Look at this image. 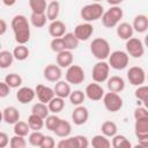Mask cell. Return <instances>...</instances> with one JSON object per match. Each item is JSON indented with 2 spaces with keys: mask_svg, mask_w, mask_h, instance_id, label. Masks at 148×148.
Here are the masks:
<instances>
[{
  "mask_svg": "<svg viewBox=\"0 0 148 148\" xmlns=\"http://www.w3.org/2000/svg\"><path fill=\"white\" fill-rule=\"evenodd\" d=\"M12 30L14 32V37L17 44H27L30 39V23L27 16L22 14H17L12 18L10 22Z\"/></svg>",
  "mask_w": 148,
  "mask_h": 148,
  "instance_id": "6da1fadb",
  "label": "cell"
},
{
  "mask_svg": "<svg viewBox=\"0 0 148 148\" xmlns=\"http://www.w3.org/2000/svg\"><path fill=\"white\" fill-rule=\"evenodd\" d=\"M104 13V7L99 2H91L83 6L80 10V16L84 22H95L102 17Z\"/></svg>",
  "mask_w": 148,
  "mask_h": 148,
  "instance_id": "7a4b0ae2",
  "label": "cell"
},
{
  "mask_svg": "<svg viewBox=\"0 0 148 148\" xmlns=\"http://www.w3.org/2000/svg\"><path fill=\"white\" fill-rule=\"evenodd\" d=\"M90 52L94 56V58H96L97 60H105L108 59L111 52V47L105 38L97 37L92 39L90 43Z\"/></svg>",
  "mask_w": 148,
  "mask_h": 148,
  "instance_id": "3957f363",
  "label": "cell"
},
{
  "mask_svg": "<svg viewBox=\"0 0 148 148\" xmlns=\"http://www.w3.org/2000/svg\"><path fill=\"white\" fill-rule=\"evenodd\" d=\"M124 16V10L120 6H111L108 10H104L101 20L105 28H114Z\"/></svg>",
  "mask_w": 148,
  "mask_h": 148,
  "instance_id": "277c9868",
  "label": "cell"
},
{
  "mask_svg": "<svg viewBox=\"0 0 148 148\" xmlns=\"http://www.w3.org/2000/svg\"><path fill=\"white\" fill-rule=\"evenodd\" d=\"M108 59H109L108 64L110 68H113L116 71L125 69L130 62V56L126 53V51H121V50H116L113 52H110Z\"/></svg>",
  "mask_w": 148,
  "mask_h": 148,
  "instance_id": "5b68a950",
  "label": "cell"
},
{
  "mask_svg": "<svg viewBox=\"0 0 148 148\" xmlns=\"http://www.w3.org/2000/svg\"><path fill=\"white\" fill-rule=\"evenodd\" d=\"M102 101L104 108L110 112H118L124 105V101L119 95V92H113V91L104 92Z\"/></svg>",
  "mask_w": 148,
  "mask_h": 148,
  "instance_id": "8992f818",
  "label": "cell"
},
{
  "mask_svg": "<svg viewBox=\"0 0 148 148\" xmlns=\"http://www.w3.org/2000/svg\"><path fill=\"white\" fill-rule=\"evenodd\" d=\"M109 75H110L109 64L105 60H98L91 69V77H92L94 82L103 83L108 80Z\"/></svg>",
  "mask_w": 148,
  "mask_h": 148,
  "instance_id": "52a82bcc",
  "label": "cell"
},
{
  "mask_svg": "<svg viewBox=\"0 0 148 148\" xmlns=\"http://www.w3.org/2000/svg\"><path fill=\"white\" fill-rule=\"evenodd\" d=\"M134 133L139 141V146L147 147L148 146V118L135 119Z\"/></svg>",
  "mask_w": 148,
  "mask_h": 148,
  "instance_id": "ba28073f",
  "label": "cell"
},
{
  "mask_svg": "<svg viewBox=\"0 0 148 148\" xmlns=\"http://www.w3.org/2000/svg\"><path fill=\"white\" fill-rule=\"evenodd\" d=\"M65 79L69 84H81L84 79H86V74L84 71L81 66L79 65H71L67 67L66 73H65Z\"/></svg>",
  "mask_w": 148,
  "mask_h": 148,
  "instance_id": "9c48e42d",
  "label": "cell"
},
{
  "mask_svg": "<svg viewBox=\"0 0 148 148\" xmlns=\"http://www.w3.org/2000/svg\"><path fill=\"white\" fill-rule=\"evenodd\" d=\"M125 47H126V53L132 58L138 59L145 54V45H143L142 40L136 37L128 38L126 40Z\"/></svg>",
  "mask_w": 148,
  "mask_h": 148,
  "instance_id": "30bf717a",
  "label": "cell"
},
{
  "mask_svg": "<svg viewBox=\"0 0 148 148\" xmlns=\"http://www.w3.org/2000/svg\"><path fill=\"white\" fill-rule=\"evenodd\" d=\"M127 79L132 86H141L146 82V72L140 66H132L127 71Z\"/></svg>",
  "mask_w": 148,
  "mask_h": 148,
  "instance_id": "8fae6325",
  "label": "cell"
},
{
  "mask_svg": "<svg viewBox=\"0 0 148 148\" xmlns=\"http://www.w3.org/2000/svg\"><path fill=\"white\" fill-rule=\"evenodd\" d=\"M73 34L75 35V37L80 42H86V40H88L92 36V34H94V27L89 22H83V23L77 24L74 28V32Z\"/></svg>",
  "mask_w": 148,
  "mask_h": 148,
  "instance_id": "7c38bea8",
  "label": "cell"
},
{
  "mask_svg": "<svg viewBox=\"0 0 148 148\" xmlns=\"http://www.w3.org/2000/svg\"><path fill=\"white\" fill-rule=\"evenodd\" d=\"M43 76L46 81L49 82H53L56 83L57 81H59L62 76V71L61 67H59L56 64H49L44 67L43 69Z\"/></svg>",
  "mask_w": 148,
  "mask_h": 148,
  "instance_id": "4fadbf2b",
  "label": "cell"
},
{
  "mask_svg": "<svg viewBox=\"0 0 148 148\" xmlns=\"http://www.w3.org/2000/svg\"><path fill=\"white\" fill-rule=\"evenodd\" d=\"M84 95H86V97L88 99H90L92 102H98V101L102 99V97L104 95V89L99 83L92 82V83H89L86 87Z\"/></svg>",
  "mask_w": 148,
  "mask_h": 148,
  "instance_id": "5bb4252c",
  "label": "cell"
},
{
  "mask_svg": "<svg viewBox=\"0 0 148 148\" xmlns=\"http://www.w3.org/2000/svg\"><path fill=\"white\" fill-rule=\"evenodd\" d=\"M35 94H36V97L38 98V101L42 103H45V104H47L51 101V98L54 96L53 88L42 84V83H39L35 87Z\"/></svg>",
  "mask_w": 148,
  "mask_h": 148,
  "instance_id": "9a60e30c",
  "label": "cell"
},
{
  "mask_svg": "<svg viewBox=\"0 0 148 148\" xmlns=\"http://www.w3.org/2000/svg\"><path fill=\"white\" fill-rule=\"evenodd\" d=\"M71 117H72V120H73V123L75 125L81 126V125H84L88 121V119H89V111L82 104L81 105H76V108L73 110Z\"/></svg>",
  "mask_w": 148,
  "mask_h": 148,
  "instance_id": "2e32d148",
  "label": "cell"
},
{
  "mask_svg": "<svg viewBox=\"0 0 148 148\" xmlns=\"http://www.w3.org/2000/svg\"><path fill=\"white\" fill-rule=\"evenodd\" d=\"M35 97H36L35 89L30 87H20L16 92V99L21 104H29L35 99Z\"/></svg>",
  "mask_w": 148,
  "mask_h": 148,
  "instance_id": "e0dca14e",
  "label": "cell"
},
{
  "mask_svg": "<svg viewBox=\"0 0 148 148\" xmlns=\"http://www.w3.org/2000/svg\"><path fill=\"white\" fill-rule=\"evenodd\" d=\"M49 34L51 37L56 38V37H62L65 34H66V30H67V27L66 24L60 21V20H54V21H51V23L49 24Z\"/></svg>",
  "mask_w": 148,
  "mask_h": 148,
  "instance_id": "ac0fdd59",
  "label": "cell"
},
{
  "mask_svg": "<svg viewBox=\"0 0 148 148\" xmlns=\"http://www.w3.org/2000/svg\"><path fill=\"white\" fill-rule=\"evenodd\" d=\"M105 82H106V87H108L109 91L121 92L125 89V81L121 76H118V75L109 76Z\"/></svg>",
  "mask_w": 148,
  "mask_h": 148,
  "instance_id": "d6986e66",
  "label": "cell"
},
{
  "mask_svg": "<svg viewBox=\"0 0 148 148\" xmlns=\"http://www.w3.org/2000/svg\"><path fill=\"white\" fill-rule=\"evenodd\" d=\"M2 120L6 124L14 125L16 121L20 120V111L15 106H7L2 110Z\"/></svg>",
  "mask_w": 148,
  "mask_h": 148,
  "instance_id": "ffe728a7",
  "label": "cell"
},
{
  "mask_svg": "<svg viewBox=\"0 0 148 148\" xmlns=\"http://www.w3.org/2000/svg\"><path fill=\"white\" fill-rule=\"evenodd\" d=\"M116 32H117V36L123 39V40H127L128 38L133 37V34H134V30L132 28V24L127 23V22H119L117 25H116Z\"/></svg>",
  "mask_w": 148,
  "mask_h": 148,
  "instance_id": "44dd1931",
  "label": "cell"
},
{
  "mask_svg": "<svg viewBox=\"0 0 148 148\" xmlns=\"http://www.w3.org/2000/svg\"><path fill=\"white\" fill-rule=\"evenodd\" d=\"M73 60H74V57L72 51L69 50H64L57 53L56 61H57V65L61 68H67L68 66H71L73 64Z\"/></svg>",
  "mask_w": 148,
  "mask_h": 148,
  "instance_id": "7402d4cb",
  "label": "cell"
},
{
  "mask_svg": "<svg viewBox=\"0 0 148 148\" xmlns=\"http://www.w3.org/2000/svg\"><path fill=\"white\" fill-rule=\"evenodd\" d=\"M53 91H54V96H58V97H61V98H68V96L72 91L71 84L67 81L59 80L54 83Z\"/></svg>",
  "mask_w": 148,
  "mask_h": 148,
  "instance_id": "603a6c76",
  "label": "cell"
},
{
  "mask_svg": "<svg viewBox=\"0 0 148 148\" xmlns=\"http://www.w3.org/2000/svg\"><path fill=\"white\" fill-rule=\"evenodd\" d=\"M132 28L134 31L139 32V34H143L147 31L148 29V17L145 14H139L133 18V23H132Z\"/></svg>",
  "mask_w": 148,
  "mask_h": 148,
  "instance_id": "cb8c5ba5",
  "label": "cell"
},
{
  "mask_svg": "<svg viewBox=\"0 0 148 148\" xmlns=\"http://www.w3.org/2000/svg\"><path fill=\"white\" fill-rule=\"evenodd\" d=\"M53 133L59 136V138H67L71 135L72 133V125L69 121L67 120H64V119H60V121L58 123L57 127L54 128Z\"/></svg>",
  "mask_w": 148,
  "mask_h": 148,
  "instance_id": "d4e9b609",
  "label": "cell"
},
{
  "mask_svg": "<svg viewBox=\"0 0 148 148\" xmlns=\"http://www.w3.org/2000/svg\"><path fill=\"white\" fill-rule=\"evenodd\" d=\"M59 13H60V3L57 0H51L46 6V10H45L46 18L49 21H54L58 18Z\"/></svg>",
  "mask_w": 148,
  "mask_h": 148,
  "instance_id": "484cf974",
  "label": "cell"
},
{
  "mask_svg": "<svg viewBox=\"0 0 148 148\" xmlns=\"http://www.w3.org/2000/svg\"><path fill=\"white\" fill-rule=\"evenodd\" d=\"M47 108L50 110L51 113H59L64 110L65 108V98H61V97H58V96H53L51 98V101L47 103Z\"/></svg>",
  "mask_w": 148,
  "mask_h": 148,
  "instance_id": "4316f807",
  "label": "cell"
},
{
  "mask_svg": "<svg viewBox=\"0 0 148 148\" xmlns=\"http://www.w3.org/2000/svg\"><path fill=\"white\" fill-rule=\"evenodd\" d=\"M61 38L64 40V44H65V49L66 50L73 51V50H76L79 47L80 40L75 37V35L73 32H66Z\"/></svg>",
  "mask_w": 148,
  "mask_h": 148,
  "instance_id": "83f0119b",
  "label": "cell"
},
{
  "mask_svg": "<svg viewBox=\"0 0 148 148\" xmlns=\"http://www.w3.org/2000/svg\"><path fill=\"white\" fill-rule=\"evenodd\" d=\"M90 145L94 148H110L111 147V141L104 134H96V135L92 136Z\"/></svg>",
  "mask_w": 148,
  "mask_h": 148,
  "instance_id": "f1b7e54d",
  "label": "cell"
},
{
  "mask_svg": "<svg viewBox=\"0 0 148 148\" xmlns=\"http://www.w3.org/2000/svg\"><path fill=\"white\" fill-rule=\"evenodd\" d=\"M111 139H112L111 146L113 148H131L132 147L131 141L123 134H114Z\"/></svg>",
  "mask_w": 148,
  "mask_h": 148,
  "instance_id": "f546056e",
  "label": "cell"
},
{
  "mask_svg": "<svg viewBox=\"0 0 148 148\" xmlns=\"http://www.w3.org/2000/svg\"><path fill=\"white\" fill-rule=\"evenodd\" d=\"M13 56L14 59L18 60V61H24L25 59H28L30 51L28 49V46H25V44H17V46H15V49L13 50Z\"/></svg>",
  "mask_w": 148,
  "mask_h": 148,
  "instance_id": "4dcf8cb0",
  "label": "cell"
},
{
  "mask_svg": "<svg viewBox=\"0 0 148 148\" xmlns=\"http://www.w3.org/2000/svg\"><path fill=\"white\" fill-rule=\"evenodd\" d=\"M5 82L7 83V86L10 88V89H15V88H20L23 83V79L20 74H16V73H10V74H7L5 76Z\"/></svg>",
  "mask_w": 148,
  "mask_h": 148,
  "instance_id": "1f68e13d",
  "label": "cell"
},
{
  "mask_svg": "<svg viewBox=\"0 0 148 148\" xmlns=\"http://www.w3.org/2000/svg\"><path fill=\"white\" fill-rule=\"evenodd\" d=\"M101 131H102V134H104L105 136L108 138H112L114 134H117L118 132V126L114 121H111V120H106L102 124L101 126Z\"/></svg>",
  "mask_w": 148,
  "mask_h": 148,
  "instance_id": "d6a6232c",
  "label": "cell"
},
{
  "mask_svg": "<svg viewBox=\"0 0 148 148\" xmlns=\"http://www.w3.org/2000/svg\"><path fill=\"white\" fill-rule=\"evenodd\" d=\"M31 113H34V114H36V116H38V117L45 119V118L50 114V110H49V108H47V104L42 103V102H37V103H35V104L32 105V108H31Z\"/></svg>",
  "mask_w": 148,
  "mask_h": 148,
  "instance_id": "836d02e7",
  "label": "cell"
},
{
  "mask_svg": "<svg viewBox=\"0 0 148 148\" xmlns=\"http://www.w3.org/2000/svg\"><path fill=\"white\" fill-rule=\"evenodd\" d=\"M14 61V56L12 52L3 50L0 51V68L1 69H7L13 65Z\"/></svg>",
  "mask_w": 148,
  "mask_h": 148,
  "instance_id": "e575fe53",
  "label": "cell"
},
{
  "mask_svg": "<svg viewBox=\"0 0 148 148\" xmlns=\"http://www.w3.org/2000/svg\"><path fill=\"white\" fill-rule=\"evenodd\" d=\"M28 125L30 127V131H40L44 127V119L31 113L28 117Z\"/></svg>",
  "mask_w": 148,
  "mask_h": 148,
  "instance_id": "d590c367",
  "label": "cell"
},
{
  "mask_svg": "<svg viewBox=\"0 0 148 148\" xmlns=\"http://www.w3.org/2000/svg\"><path fill=\"white\" fill-rule=\"evenodd\" d=\"M46 15L45 13H31L30 15V23L35 28H43L46 24Z\"/></svg>",
  "mask_w": 148,
  "mask_h": 148,
  "instance_id": "8d00e7d4",
  "label": "cell"
},
{
  "mask_svg": "<svg viewBox=\"0 0 148 148\" xmlns=\"http://www.w3.org/2000/svg\"><path fill=\"white\" fill-rule=\"evenodd\" d=\"M13 131H14V134H16V135L27 136V135L30 133V127H29V125H28L27 121L18 120V121H16V123L14 124Z\"/></svg>",
  "mask_w": 148,
  "mask_h": 148,
  "instance_id": "74e56055",
  "label": "cell"
},
{
  "mask_svg": "<svg viewBox=\"0 0 148 148\" xmlns=\"http://www.w3.org/2000/svg\"><path fill=\"white\" fill-rule=\"evenodd\" d=\"M68 98H69V102H71L73 105L76 106V105H81V104L84 102L86 95H84V91H82V90H80V89H76V90L71 91Z\"/></svg>",
  "mask_w": 148,
  "mask_h": 148,
  "instance_id": "f35d334b",
  "label": "cell"
},
{
  "mask_svg": "<svg viewBox=\"0 0 148 148\" xmlns=\"http://www.w3.org/2000/svg\"><path fill=\"white\" fill-rule=\"evenodd\" d=\"M46 6V0H29V7L31 9V13H45Z\"/></svg>",
  "mask_w": 148,
  "mask_h": 148,
  "instance_id": "ab89813d",
  "label": "cell"
},
{
  "mask_svg": "<svg viewBox=\"0 0 148 148\" xmlns=\"http://www.w3.org/2000/svg\"><path fill=\"white\" fill-rule=\"evenodd\" d=\"M134 96H135V98L138 101H140L143 104H146L147 101H148V87L145 86V84L138 86L135 91H134Z\"/></svg>",
  "mask_w": 148,
  "mask_h": 148,
  "instance_id": "60d3db41",
  "label": "cell"
},
{
  "mask_svg": "<svg viewBox=\"0 0 148 148\" xmlns=\"http://www.w3.org/2000/svg\"><path fill=\"white\" fill-rule=\"evenodd\" d=\"M43 136L44 134L40 131H32L31 133L28 134V142L32 147H39L43 140Z\"/></svg>",
  "mask_w": 148,
  "mask_h": 148,
  "instance_id": "b9f144b4",
  "label": "cell"
},
{
  "mask_svg": "<svg viewBox=\"0 0 148 148\" xmlns=\"http://www.w3.org/2000/svg\"><path fill=\"white\" fill-rule=\"evenodd\" d=\"M60 117H58L57 114H54V113H52V114H49L45 119H44V126L49 130V131H51V132H53L54 131V128L57 127V125H58V123L60 121Z\"/></svg>",
  "mask_w": 148,
  "mask_h": 148,
  "instance_id": "7bdbcfd3",
  "label": "cell"
},
{
  "mask_svg": "<svg viewBox=\"0 0 148 148\" xmlns=\"http://www.w3.org/2000/svg\"><path fill=\"white\" fill-rule=\"evenodd\" d=\"M9 147L10 148H25L27 147L25 136L14 134V136H12L9 139Z\"/></svg>",
  "mask_w": 148,
  "mask_h": 148,
  "instance_id": "ee69618b",
  "label": "cell"
},
{
  "mask_svg": "<svg viewBox=\"0 0 148 148\" xmlns=\"http://www.w3.org/2000/svg\"><path fill=\"white\" fill-rule=\"evenodd\" d=\"M58 148H77V142L74 136H67V138H62L58 143H57Z\"/></svg>",
  "mask_w": 148,
  "mask_h": 148,
  "instance_id": "f6af8a7d",
  "label": "cell"
},
{
  "mask_svg": "<svg viewBox=\"0 0 148 148\" xmlns=\"http://www.w3.org/2000/svg\"><path fill=\"white\" fill-rule=\"evenodd\" d=\"M50 47H51V50H52L53 52H56V53H58V52H60V51L66 50V49H65L64 40H62V38H61V37L52 38V40H51V43H50Z\"/></svg>",
  "mask_w": 148,
  "mask_h": 148,
  "instance_id": "bcb514c9",
  "label": "cell"
},
{
  "mask_svg": "<svg viewBox=\"0 0 148 148\" xmlns=\"http://www.w3.org/2000/svg\"><path fill=\"white\" fill-rule=\"evenodd\" d=\"M133 116H134V119H142V118H148V111H147L146 106H142V105H138V106L134 109Z\"/></svg>",
  "mask_w": 148,
  "mask_h": 148,
  "instance_id": "7dc6e473",
  "label": "cell"
},
{
  "mask_svg": "<svg viewBox=\"0 0 148 148\" xmlns=\"http://www.w3.org/2000/svg\"><path fill=\"white\" fill-rule=\"evenodd\" d=\"M56 146V142H54V139L50 135H44L43 136V140L40 142V146L39 148H53Z\"/></svg>",
  "mask_w": 148,
  "mask_h": 148,
  "instance_id": "c3c4849f",
  "label": "cell"
},
{
  "mask_svg": "<svg viewBox=\"0 0 148 148\" xmlns=\"http://www.w3.org/2000/svg\"><path fill=\"white\" fill-rule=\"evenodd\" d=\"M76 142H77V148H87L89 146V141L87 136L84 135H75Z\"/></svg>",
  "mask_w": 148,
  "mask_h": 148,
  "instance_id": "681fc988",
  "label": "cell"
},
{
  "mask_svg": "<svg viewBox=\"0 0 148 148\" xmlns=\"http://www.w3.org/2000/svg\"><path fill=\"white\" fill-rule=\"evenodd\" d=\"M9 90L10 88L7 86V83L3 81V82H0V98H3L6 96L9 95Z\"/></svg>",
  "mask_w": 148,
  "mask_h": 148,
  "instance_id": "f907efd6",
  "label": "cell"
},
{
  "mask_svg": "<svg viewBox=\"0 0 148 148\" xmlns=\"http://www.w3.org/2000/svg\"><path fill=\"white\" fill-rule=\"evenodd\" d=\"M9 145V136L5 132H0V148H5Z\"/></svg>",
  "mask_w": 148,
  "mask_h": 148,
  "instance_id": "816d5d0a",
  "label": "cell"
},
{
  "mask_svg": "<svg viewBox=\"0 0 148 148\" xmlns=\"http://www.w3.org/2000/svg\"><path fill=\"white\" fill-rule=\"evenodd\" d=\"M7 28H8V25H7V22H6L5 20L0 18V36H2L3 34H6V31H7Z\"/></svg>",
  "mask_w": 148,
  "mask_h": 148,
  "instance_id": "f5cc1de1",
  "label": "cell"
},
{
  "mask_svg": "<svg viewBox=\"0 0 148 148\" xmlns=\"http://www.w3.org/2000/svg\"><path fill=\"white\" fill-rule=\"evenodd\" d=\"M124 0H106V2L110 5V6H120V3L123 2Z\"/></svg>",
  "mask_w": 148,
  "mask_h": 148,
  "instance_id": "db71d44e",
  "label": "cell"
},
{
  "mask_svg": "<svg viewBox=\"0 0 148 148\" xmlns=\"http://www.w3.org/2000/svg\"><path fill=\"white\" fill-rule=\"evenodd\" d=\"M2 2H3L5 6L12 7V6H14V5L16 3V0H2Z\"/></svg>",
  "mask_w": 148,
  "mask_h": 148,
  "instance_id": "11a10c76",
  "label": "cell"
},
{
  "mask_svg": "<svg viewBox=\"0 0 148 148\" xmlns=\"http://www.w3.org/2000/svg\"><path fill=\"white\" fill-rule=\"evenodd\" d=\"M2 121V111H0V123Z\"/></svg>",
  "mask_w": 148,
  "mask_h": 148,
  "instance_id": "9f6ffc18",
  "label": "cell"
},
{
  "mask_svg": "<svg viewBox=\"0 0 148 148\" xmlns=\"http://www.w3.org/2000/svg\"><path fill=\"white\" fill-rule=\"evenodd\" d=\"M94 2H101V1H103V0H92Z\"/></svg>",
  "mask_w": 148,
  "mask_h": 148,
  "instance_id": "6f0895ef",
  "label": "cell"
},
{
  "mask_svg": "<svg viewBox=\"0 0 148 148\" xmlns=\"http://www.w3.org/2000/svg\"><path fill=\"white\" fill-rule=\"evenodd\" d=\"M0 51H1V43H0Z\"/></svg>",
  "mask_w": 148,
  "mask_h": 148,
  "instance_id": "680465c9",
  "label": "cell"
},
{
  "mask_svg": "<svg viewBox=\"0 0 148 148\" xmlns=\"http://www.w3.org/2000/svg\"><path fill=\"white\" fill-rule=\"evenodd\" d=\"M50 1H51V0H50Z\"/></svg>",
  "mask_w": 148,
  "mask_h": 148,
  "instance_id": "91938a15",
  "label": "cell"
}]
</instances>
